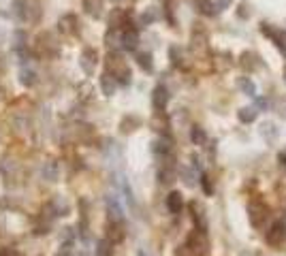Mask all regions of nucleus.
<instances>
[{
    "label": "nucleus",
    "instance_id": "nucleus-37",
    "mask_svg": "<svg viewBox=\"0 0 286 256\" xmlns=\"http://www.w3.org/2000/svg\"><path fill=\"white\" fill-rule=\"evenodd\" d=\"M237 15L242 17V20H248V17H250V11H248V2H242V4H239V9H237Z\"/></svg>",
    "mask_w": 286,
    "mask_h": 256
},
{
    "label": "nucleus",
    "instance_id": "nucleus-33",
    "mask_svg": "<svg viewBox=\"0 0 286 256\" xmlns=\"http://www.w3.org/2000/svg\"><path fill=\"white\" fill-rule=\"evenodd\" d=\"M199 9H201V13H205V15H214L216 13L214 2H209V0H199Z\"/></svg>",
    "mask_w": 286,
    "mask_h": 256
},
{
    "label": "nucleus",
    "instance_id": "nucleus-30",
    "mask_svg": "<svg viewBox=\"0 0 286 256\" xmlns=\"http://www.w3.org/2000/svg\"><path fill=\"white\" fill-rule=\"evenodd\" d=\"M120 188H122V192H124V196H126L128 205H135V196H132V188H131V184H128V179H126V177H120Z\"/></svg>",
    "mask_w": 286,
    "mask_h": 256
},
{
    "label": "nucleus",
    "instance_id": "nucleus-3",
    "mask_svg": "<svg viewBox=\"0 0 286 256\" xmlns=\"http://www.w3.org/2000/svg\"><path fill=\"white\" fill-rule=\"evenodd\" d=\"M107 73H111L113 77L118 79V84H122V85H131V81H132L131 68H128L126 64H122L120 58H109V62H107Z\"/></svg>",
    "mask_w": 286,
    "mask_h": 256
},
{
    "label": "nucleus",
    "instance_id": "nucleus-4",
    "mask_svg": "<svg viewBox=\"0 0 286 256\" xmlns=\"http://www.w3.org/2000/svg\"><path fill=\"white\" fill-rule=\"evenodd\" d=\"M13 13L20 21H32L37 20L39 9L32 0H13Z\"/></svg>",
    "mask_w": 286,
    "mask_h": 256
},
{
    "label": "nucleus",
    "instance_id": "nucleus-41",
    "mask_svg": "<svg viewBox=\"0 0 286 256\" xmlns=\"http://www.w3.org/2000/svg\"><path fill=\"white\" fill-rule=\"evenodd\" d=\"M56 256H71V252H68V250H60Z\"/></svg>",
    "mask_w": 286,
    "mask_h": 256
},
{
    "label": "nucleus",
    "instance_id": "nucleus-1",
    "mask_svg": "<svg viewBox=\"0 0 286 256\" xmlns=\"http://www.w3.org/2000/svg\"><path fill=\"white\" fill-rule=\"evenodd\" d=\"M209 250V241H207V235L205 231H199L197 229L192 235L186 239V243L179 248L177 256H205Z\"/></svg>",
    "mask_w": 286,
    "mask_h": 256
},
{
    "label": "nucleus",
    "instance_id": "nucleus-45",
    "mask_svg": "<svg viewBox=\"0 0 286 256\" xmlns=\"http://www.w3.org/2000/svg\"><path fill=\"white\" fill-rule=\"evenodd\" d=\"M111 2H122V0H111Z\"/></svg>",
    "mask_w": 286,
    "mask_h": 256
},
{
    "label": "nucleus",
    "instance_id": "nucleus-32",
    "mask_svg": "<svg viewBox=\"0 0 286 256\" xmlns=\"http://www.w3.org/2000/svg\"><path fill=\"white\" fill-rule=\"evenodd\" d=\"M98 9H101L98 0H86V11H88V13H90V15L98 17V15H101V11H98Z\"/></svg>",
    "mask_w": 286,
    "mask_h": 256
},
{
    "label": "nucleus",
    "instance_id": "nucleus-46",
    "mask_svg": "<svg viewBox=\"0 0 286 256\" xmlns=\"http://www.w3.org/2000/svg\"><path fill=\"white\" fill-rule=\"evenodd\" d=\"M0 71H2V62H0Z\"/></svg>",
    "mask_w": 286,
    "mask_h": 256
},
{
    "label": "nucleus",
    "instance_id": "nucleus-18",
    "mask_svg": "<svg viewBox=\"0 0 286 256\" xmlns=\"http://www.w3.org/2000/svg\"><path fill=\"white\" fill-rule=\"evenodd\" d=\"M256 115H259V109L256 107H242L237 111V118L242 124H252V122L256 120Z\"/></svg>",
    "mask_w": 286,
    "mask_h": 256
},
{
    "label": "nucleus",
    "instance_id": "nucleus-8",
    "mask_svg": "<svg viewBox=\"0 0 286 256\" xmlns=\"http://www.w3.org/2000/svg\"><path fill=\"white\" fill-rule=\"evenodd\" d=\"M239 64H242V68L246 73H254V71H259V68L263 66L261 58L256 56L254 51H243L242 58H239Z\"/></svg>",
    "mask_w": 286,
    "mask_h": 256
},
{
    "label": "nucleus",
    "instance_id": "nucleus-29",
    "mask_svg": "<svg viewBox=\"0 0 286 256\" xmlns=\"http://www.w3.org/2000/svg\"><path fill=\"white\" fill-rule=\"evenodd\" d=\"M105 41H107V47H111V49L122 47V34H118L115 30H109L107 37H105Z\"/></svg>",
    "mask_w": 286,
    "mask_h": 256
},
{
    "label": "nucleus",
    "instance_id": "nucleus-19",
    "mask_svg": "<svg viewBox=\"0 0 286 256\" xmlns=\"http://www.w3.org/2000/svg\"><path fill=\"white\" fill-rule=\"evenodd\" d=\"M152 152L160 154V156H167L169 152H171V139H167V137L156 139V141L152 143Z\"/></svg>",
    "mask_w": 286,
    "mask_h": 256
},
{
    "label": "nucleus",
    "instance_id": "nucleus-40",
    "mask_svg": "<svg viewBox=\"0 0 286 256\" xmlns=\"http://www.w3.org/2000/svg\"><path fill=\"white\" fill-rule=\"evenodd\" d=\"M278 160H280V165H282V167H286V152L280 154V156H278Z\"/></svg>",
    "mask_w": 286,
    "mask_h": 256
},
{
    "label": "nucleus",
    "instance_id": "nucleus-44",
    "mask_svg": "<svg viewBox=\"0 0 286 256\" xmlns=\"http://www.w3.org/2000/svg\"><path fill=\"white\" fill-rule=\"evenodd\" d=\"M77 256H88V254H86V252H81V254H77Z\"/></svg>",
    "mask_w": 286,
    "mask_h": 256
},
{
    "label": "nucleus",
    "instance_id": "nucleus-10",
    "mask_svg": "<svg viewBox=\"0 0 286 256\" xmlns=\"http://www.w3.org/2000/svg\"><path fill=\"white\" fill-rule=\"evenodd\" d=\"M107 213L111 222H122V218H124V209L113 194H107Z\"/></svg>",
    "mask_w": 286,
    "mask_h": 256
},
{
    "label": "nucleus",
    "instance_id": "nucleus-25",
    "mask_svg": "<svg viewBox=\"0 0 286 256\" xmlns=\"http://www.w3.org/2000/svg\"><path fill=\"white\" fill-rule=\"evenodd\" d=\"M139 124H141V120H139V118H135V115H126V118L122 120L120 128H122V132H132Z\"/></svg>",
    "mask_w": 286,
    "mask_h": 256
},
{
    "label": "nucleus",
    "instance_id": "nucleus-12",
    "mask_svg": "<svg viewBox=\"0 0 286 256\" xmlns=\"http://www.w3.org/2000/svg\"><path fill=\"white\" fill-rule=\"evenodd\" d=\"M259 132H261V137L265 139L267 143H276V139H278V135H280L278 126L273 124V122H263L261 128H259Z\"/></svg>",
    "mask_w": 286,
    "mask_h": 256
},
{
    "label": "nucleus",
    "instance_id": "nucleus-36",
    "mask_svg": "<svg viewBox=\"0 0 286 256\" xmlns=\"http://www.w3.org/2000/svg\"><path fill=\"white\" fill-rule=\"evenodd\" d=\"M231 2L233 0H214V9L216 11H224V9L231 7Z\"/></svg>",
    "mask_w": 286,
    "mask_h": 256
},
{
    "label": "nucleus",
    "instance_id": "nucleus-13",
    "mask_svg": "<svg viewBox=\"0 0 286 256\" xmlns=\"http://www.w3.org/2000/svg\"><path fill=\"white\" fill-rule=\"evenodd\" d=\"M101 90L105 96H113L115 90H118V79H115L111 73H105L101 77Z\"/></svg>",
    "mask_w": 286,
    "mask_h": 256
},
{
    "label": "nucleus",
    "instance_id": "nucleus-17",
    "mask_svg": "<svg viewBox=\"0 0 286 256\" xmlns=\"http://www.w3.org/2000/svg\"><path fill=\"white\" fill-rule=\"evenodd\" d=\"M237 88L243 92L246 96H250V98H256V84L250 77H239L237 79Z\"/></svg>",
    "mask_w": 286,
    "mask_h": 256
},
{
    "label": "nucleus",
    "instance_id": "nucleus-20",
    "mask_svg": "<svg viewBox=\"0 0 286 256\" xmlns=\"http://www.w3.org/2000/svg\"><path fill=\"white\" fill-rule=\"evenodd\" d=\"M107 235H109V241L120 243L122 239H124V231H122V222H109Z\"/></svg>",
    "mask_w": 286,
    "mask_h": 256
},
{
    "label": "nucleus",
    "instance_id": "nucleus-24",
    "mask_svg": "<svg viewBox=\"0 0 286 256\" xmlns=\"http://www.w3.org/2000/svg\"><path fill=\"white\" fill-rule=\"evenodd\" d=\"M20 81H22V85L30 88V85L37 84V73L30 71V68H22V73H20Z\"/></svg>",
    "mask_w": 286,
    "mask_h": 256
},
{
    "label": "nucleus",
    "instance_id": "nucleus-43",
    "mask_svg": "<svg viewBox=\"0 0 286 256\" xmlns=\"http://www.w3.org/2000/svg\"><path fill=\"white\" fill-rule=\"evenodd\" d=\"M137 256H148V254H145V252H143V250H139V254H137Z\"/></svg>",
    "mask_w": 286,
    "mask_h": 256
},
{
    "label": "nucleus",
    "instance_id": "nucleus-21",
    "mask_svg": "<svg viewBox=\"0 0 286 256\" xmlns=\"http://www.w3.org/2000/svg\"><path fill=\"white\" fill-rule=\"evenodd\" d=\"M192 218L197 220V224H199V231H205L207 229V220H205V213H203V207L199 203H192Z\"/></svg>",
    "mask_w": 286,
    "mask_h": 256
},
{
    "label": "nucleus",
    "instance_id": "nucleus-22",
    "mask_svg": "<svg viewBox=\"0 0 286 256\" xmlns=\"http://www.w3.org/2000/svg\"><path fill=\"white\" fill-rule=\"evenodd\" d=\"M190 141L195 143V145H205V143H207V132L203 130L201 126H192V130H190Z\"/></svg>",
    "mask_w": 286,
    "mask_h": 256
},
{
    "label": "nucleus",
    "instance_id": "nucleus-35",
    "mask_svg": "<svg viewBox=\"0 0 286 256\" xmlns=\"http://www.w3.org/2000/svg\"><path fill=\"white\" fill-rule=\"evenodd\" d=\"M179 173H182V177H184L186 186H195V175H192V171H190V169L182 167V169H179Z\"/></svg>",
    "mask_w": 286,
    "mask_h": 256
},
{
    "label": "nucleus",
    "instance_id": "nucleus-16",
    "mask_svg": "<svg viewBox=\"0 0 286 256\" xmlns=\"http://www.w3.org/2000/svg\"><path fill=\"white\" fill-rule=\"evenodd\" d=\"M137 45H139L137 30H124V32H122V49L132 51V49H137Z\"/></svg>",
    "mask_w": 286,
    "mask_h": 256
},
{
    "label": "nucleus",
    "instance_id": "nucleus-26",
    "mask_svg": "<svg viewBox=\"0 0 286 256\" xmlns=\"http://www.w3.org/2000/svg\"><path fill=\"white\" fill-rule=\"evenodd\" d=\"M137 62H139V66H141L143 71H148V73L154 71V62H152V54H150V51H143V54H139L137 56Z\"/></svg>",
    "mask_w": 286,
    "mask_h": 256
},
{
    "label": "nucleus",
    "instance_id": "nucleus-14",
    "mask_svg": "<svg viewBox=\"0 0 286 256\" xmlns=\"http://www.w3.org/2000/svg\"><path fill=\"white\" fill-rule=\"evenodd\" d=\"M47 212H51L54 216H66L68 213V203L62 199V196H54L51 203L47 205Z\"/></svg>",
    "mask_w": 286,
    "mask_h": 256
},
{
    "label": "nucleus",
    "instance_id": "nucleus-39",
    "mask_svg": "<svg viewBox=\"0 0 286 256\" xmlns=\"http://www.w3.org/2000/svg\"><path fill=\"white\" fill-rule=\"evenodd\" d=\"M0 256H20V254H17L13 248H7V250H2V252H0Z\"/></svg>",
    "mask_w": 286,
    "mask_h": 256
},
{
    "label": "nucleus",
    "instance_id": "nucleus-6",
    "mask_svg": "<svg viewBox=\"0 0 286 256\" xmlns=\"http://www.w3.org/2000/svg\"><path fill=\"white\" fill-rule=\"evenodd\" d=\"M286 239V224L284 222H273L271 229L267 231V243H269L271 248H278L282 246Z\"/></svg>",
    "mask_w": 286,
    "mask_h": 256
},
{
    "label": "nucleus",
    "instance_id": "nucleus-38",
    "mask_svg": "<svg viewBox=\"0 0 286 256\" xmlns=\"http://www.w3.org/2000/svg\"><path fill=\"white\" fill-rule=\"evenodd\" d=\"M254 107L259 109V111H261V109H267V107H269V101H267V98H256V101H254Z\"/></svg>",
    "mask_w": 286,
    "mask_h": 256
},
{
    "label": "nucleus",
    "instance_id": "nucleus-27",
    "mask_svg": "<svg viewBox=\"0 0 286 256\" xmlns=\"http://www.w3.org/2000/svg\"><path fill=\"white\" fill-rule=\"evenodd\" d=\"M124 20H126V13H124V11H120V9L111 11V15H109V26H111V30H115L118 26L124 24Z\"/></svg>",
    "mask_w": 286,
    "mask_h": 256
},
{
    "label": "nucleus",
    "instance_id": "nucleus-28",
    "mask_svg": "<svg viewBox=\"0 0 286 256\" xmlns=\"http://www.w3.org/2000/svg\"><path fill=\"white\" fill-rule=\"evenodd\" d=\"M113 254V241L101 239L96 246V256H111Z\"/></svg>",
    "mask_w": 286,
    "mask_h": 256
},
{
    "label": "nucleus",
    "instance_id": "nucleus-2",
    "mask_svg": "<svg viewBox=\"0 0 286 256\" xmlns=\"http://www.w3.org/2000/svg\"><path fill=\"white\" fill-rule=\"evenodd\" d=\"M248 218H250V224H252L254 229H263L265 220L269 218V207H267V203H263L261 199L250 201V205H248Z\"/></svg>",
    "mask_w": 286,
    "mask_h": 256
},
{
    "label": "nucleus",
    "instance_id": "nucleus-23",
    "mask_svg": "<svg viewBox=\"0 0 286 256\" xmlns=\"http://www.w3.org/2000/svg\"><path fill=\"white\" fill-rule=\"evenodd\" d=\"M158 20V9L156 7H148L143 11V15H141V26H150V24H154V21Z\"/></svg>",
    "mask_w": 286,
    "mask_h": 256
},
{
    "label": "nucleus",
    "instance_id": "nucleus-9",
    "mask_svg": "<svg viewBox=\"0 0 286 256\" xmlns=\"http://www.w3.org/2000/svg\"><path fill=\"white\" fill-rule=\"evenodd\" d=\"M169 90L165 88V85H156L154 92H152V105H154L156 111H165L167 103H169Z\"/></svg>",
    "mask_w": 286,
    "mask_h": 256
},
{
    "label": "nucleus",
    "instance_id": "nucleus-7",
    "mask_svg": "<svg viewBox=\"0 0 286 256\" xmlns=\"http://www.w3.org/2000/svg\"><path fill=\"white\" fill-rule=\"evenodd\" d=\"M96 60H98V54H96V49H84V54H81L79 58V66H81V71H84L86 75H92L94 73V68H96Z\"/></svg>",
    "mask_w": 286,
    "mask_h": 256
},
{
    "label": "nucleus",
    "instance_id": "nucleus-11",
    "mask_svg": "<svg viewBox=\"0 0 286 256\" xmlns=\"http://www.w3.org/2000/svg\"><path fill=\"white\" fill-rule=\"evenodd\" d=\"M41 175L47 182H58L60 179V165L56 160H47L43 167H41Z\"/></svg>",
    "mask_w": 286,
    "mask_h": 256
},
{
    "label": "nucleus",
    "instance_id": "nucleus-15",
    "mask_svg": "<svg viewBox=\"0 0 286 256\" xmlns=\"http://www.w3.org/2000/svg\"><path fill=\"white\" fill-rule=\"evenodd\" d=\"M182 207H184V196H182V192H171V194L167 196V209L171 213H179L182 212Z\"/></svg>",
    "mask_w": 286,
    "mask_h": 256
},
{
    "label": "nucleus",
    "instance_id": "nucleus-34",
    "mask_svg": "<svg viewBox=\"0 0 286 256\" xmlns=\"http://www.w3.org/2000/svg\"><path fill=\"white\" fill-rule=\"evenodd\" d=\"M201 186H203V192H205L207 196H212L214 194V188H212V179H209L205 173L201 175Z\"/></svg>",
    "mask_w": 286,
    "mask_h": 256
},
{
    "label": "nucleus",
    "instance_id": "nucleus-5",
    "mask_svg": "<svg viewBox=\"0 0 286 256\" xmlns=\"http://www.w3.org/2000/svg\"><path fill=\"white\" fill-rule=\"evenodd\" d=\"M261 32L265 34V37H269L273 43L278 45V49L286 54V32H284V30H280V28H273L271 24L263 21V24H261Z\"/></svg>",
    "mask_w": 286,
    "mask_h": 256
},
{
    "label": "nucleus",
    "instance_id": "nucleus-42",
    "mask_svg": "<svg viewBox=\"0 0 286 256\" xmlns=\"http://www.w3.org/2000/svg\"><path fill=\"white\" fill-rule=\"evenodd\" d=\"M282 79H284V84H286V64H284V71H282Z\"/></svg>",
    "mask_w": 286,
    "mask_h": 256
},
{
    "label": "nucleus",
    "instance_id": "nucleus-31",
    "mask_svg": "<svg viewBox=\"0 0 286 256\" xmlns=\"http://www.w3.org/2000/svg\"><path fill=\"white\" fill-rule=\"evenodd\" d=\"M158 179H160V182L162 184H171L173 182V179H175V173H173V169H160V171H158Z\"/></svg>",
    "mask_w": 286,
    "mask_h": 256
}]
</instances>
